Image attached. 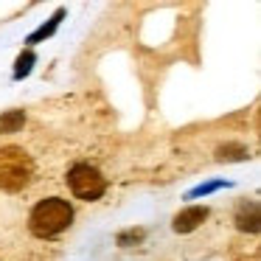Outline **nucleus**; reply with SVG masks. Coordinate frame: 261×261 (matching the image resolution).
Returning a JSON list of instances; mask_svg holds the SVG:
<instances>
[{
	"label": "nucleus",
	"instance_id": "obj_4",
	"mask_svg": "<svg viewBox=\"0 0 261 261\" xmlns=\"http://www.w3.org/2000/svg\"><path fill=\"white\" fill-rule=\"evenodd\" d=\"M205 216H208V208H202V205H191V208H186V211H180V214L174 216V230L177 233H191V230H197L199 225L205 222Z\"/></svg>",
	"mask_w": 261,
	"mask_h": 261
},
{
	"label": "nucleus",
	"instance_id": "obj_3",
	"mask_svg": "<svg viewBox=\"0 0 261 261\" xmlns=\"http://www.w3.org/2000/svg\"><path fill=\"white\" fill-rule=\"evenodd\" d=\"M68 186H70V191H73V197L85 199V202H93V199H98L104 191H107V180H104V174L96 169V166H90V163L70 166Z\"/></svg>",
	"mask_w": 261,
	"mask_h": 261
},
{
	"label": "nucleus",
	"instance_id": "obj_5",
	"mask_svg": "<svg viewBox=\"0 0 261 261\" xmlns=\"http://www.w3.org/2000/svg\"><path fill=\"white\" fill-rule=\"evenodd\" d=\"M0 261H51L45 258V253L37 247H3L0 250Z\"/></svg>",
	"mask_w": 261,
	"mask_h": 261
},
{
	"label": "nucleus",
	"instance_id": "obj_7",
	"mask_svg": "<svg viewBox=\"0 0 261 261\" xmlns=\"http://www.w3.org/2000/svg\"><path fill=\"white\" fill-rule=\"evenodd\" d=\"M23 126V113H6L0 118V132H14Z\"/></svg>",
	"mask_w": 261,
	"mask_h": 261
},
{
	"label": "nucleus",
	"instance_id": "obj_6",
	"mask_svg": "<svg viewBox=\"0 0 261 261\" xmlns=\"http://www.w3.org/2000/svg\"><path fill=\"white\" fill-rule=\"evenodd\" d=\"M236 225L242 227V230L255 233V230H258V208H255V205H250V214H247V205H242V208H239V214H236Z\"/></svg>",
	"mask_w": 261,
	"mask_h": 261
},
{
	"label": "nucleus",
	"instance_id": "obj_1",
	"mask_svg": "<svg viewBox=\"0 0 261 261\" xmlns=\"http://www.w3.org/2000/svg\"><path fill=\"white\" fill-rule=\"evenodd\" d=\"M70 222H73V205L62 197H48L31 208L29 230L40 239H54L68 230Z\"/></svg>",
	"mask_w": 261,
	"mask_h": 261
},
{
	"label": "nucleus",
	"instance_id": "obj_2",
	"mask_svg": "<svg viewBox=\"0 0 261 261\" xmlns=\"http://www.w3.org/2000/svg\"><path fill=\"white\" fill-rule=\"evenodd\" d=\"M34 180V158L20 146L0 149V188L9 194L23 191Z\"/></svg>",
	"mask_w": 261,
	"mask_h": 261
}]
</instances>
